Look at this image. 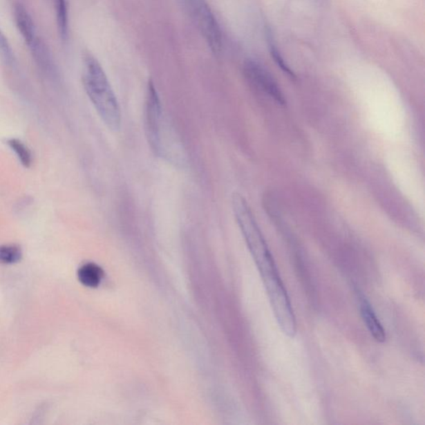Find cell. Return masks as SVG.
Instances as JSON below:
<instances>
[{
	"instance_id": "9c48e42d",
	"label": "cell",
	"mask_w": 425,
	"mask_h": 425,
	"mask_svg": "<svg viewBox=\"0 0 425 425\" xmlns=\"http://www.w3.org/2000/svg\"><path fill=\"white\" fill-rule=\"evenodd\" d=\"M8 147L13 151L21 163L22 166L26 168H30L32 164V152L26 144L22 140L16 138H10L6 140Z\"/></svg>"
},
{
	"instance_id": "8992f818",
	"label": "cell",
	"mask_w": 425,
	"mask_h": 425,
	"mask_svg": "<svg viewBox=\"0 0 425 425\" xmlns=\"http://www.w3.org/2000/svg\"><path fill=\"white\" fill-rule=\"evenodd\" d=\"M359 301H360L359 304H360L362 319L364 321L367 328H368L371 336L378 342L385 341L386 339L385 329H384L381 321H379L377 314H375L370 303L363 295L359 296Z\"/></svg>"
},
{
	"instance_id": "4fadbf2b",
	"label": "cell",
	"mask_w": 425,
	"mask_h": 425,
	"mask_svg": "<svg viewBox=\"0 0 425 425\" xmlns=\"http://www.w3.org/2000/svg\"><path fill=\"white\" fill-rule=\"evenodd\" d=\"M0 57L6 64H13L15 62V55L13 50L6 39L3 35L1 30H0Z\"/></svg>"
},
{
	"instance_id": "52a82bcc",
	"label": "cell",
	"mask_w": 425,
	"mask_h": 425,
	"mask_svg": "<svg viewBox=\"0 0 425 425\" xmlns=\"http://www.w3.org/2000/svg\"><path fill=\"white\" fill-rule=\"evenodd\" d=\"M15 18L20 35H22L28 46L30 47L39 37L37 36L34 20H32L26 8L22 6L21 3H17L15 6Z\"/></svg>"
},
{
	"instance_id": "30bf717a",
	"label": "cell",
	"mask_w": 425,
	"mask_h": 425,
	"mask_svg": "<svg viewBox=\"0 0 425 425\" xmlns=\"http://www.w3.org/2000/svg\"><path fill=\"white\" fill-rule=\"evenodd\" d=\"M57 28L61 39L66 40L68 36V7L67 0H56Z\"/></svg>"
},
{
	"instance_id": "277c9868",
	"label": "cell",
	"mask_w": 425,
	"mask_h": 425,
	"mask_svg": "<svg viewBox=\"0 0 425 425\" xmlns=\"http://www.w3.org/2000/svg\"><path fill=\"white\" fill-rule=\"evenodd\" d=\"M145 126L148 142L155 155H164L162 143V106L154 82L149 81L147 85Z\"/></svg>"
},
{
	"instance_id": "ba28073f",
	"label": "cell",
	"mask_w": 425,
	"mask_h": 425,
	"mask_svg": "<svg viewBox=\"0 0 425 425\" xmlns=\"http://www.w3.org/2000/svg\"><path fill=\"white\" fill-rule=\"evenodd\" d=\"M78 279L82 284L88 287H96L103 278L102 268L95 263H86L77 272Z\"/></svg>"
},
{
	"instance_id": "7a4b0ae2",
	"label": "cell",
	"mask_w": 425,
	"mask_h": 425,
	"mask_svg": "<svg viewBox=\"0 0 425 425\" xmlns=\"http://www.w3.org/2000/svg\"><path fill=\"white\" fill-rule=\"evenodd\" d=\"M232 207L235 220L245 237L260 274L266 275L278 270L274 259L268 249L265 238L260 230L249 204L240 193H234Z\"/></svg>"
},
{
	"instance_id": "3957f363",
	"label": "cell",
	"mask_w": 425,
	"mask_h": 425,
	"mask_svg": "<svg viewBox=\"0 0 425 425\" xmlns=\"http://www.w3.org/2000/svg\"><path fill=\"white\" fill-rule=\"evenodd\" d=\"M208 46L218 55L222 48V32L216 16L205 0H181Z\"/></svg>"
},
{
	"instance_id": "5b68a950",
	"label": "cell",
	"mask_w": 425,
	"mask_h": 425,
	"mask_svg": "<svg viewBox=\"0 0 425 425\" xmlns=\"http://www.w3.org/2000/svg\"><path fill=\"white\" fill-rule=\"evenodd\" d=\"M243 75L256 89L260 91L279 105L286 104V99L278 84L267 70L254 60H247L243 64Z\"/></svg>"
},
{
	"instance_id": "7c38bea8",
	"label": "cell",
	"mask_w": 425,
	"mask_h": 425,
	"mask_svg": "<svg viewBox=\"0 0 425 425\" xmlns=\"http://www.w3.org/2000/svg\"><path fill=\"white\" fill-rule=\"evenodd\" d=\"M21 247L17 245L0 246V263L15 264L22 259Z\"/></svg>"
},
{
	"instance_id": "8fae6325",
	"label": "cell",
	"mask_w": 425,
	"mask_h": 425,
	"mask_svg": "<svg viewBox=\"0 0 425 425\" xmlns=\"http://www.w3.org/2000/svg\"><path fill=\"white\" fill-rule=\"evenodd\" d=\"M266 36L268 48H270L272 57L275 61L276 65H278V67L283 70V72L287 74L288 76L292 78H295L294 73L292 71L290 67H288V65L285 63V61H284L283 56L281 55L278 48H276L274 37H272V32L270 30L266 31Z\"/></svg>"
},
{
	"instance_id": "6da1fadb",
	"label": "cell",
	"mask_w": 425,
	"mask_h": 425,
	"mask_svg": "<svg viewBox=\"0 0 425 425\" xmlns=\"http://www.w3.org/2000/svg\"><path fill=\"white\" fill-rule=\"evenodd\" d=\"M82 84L90 101L105 125L117 131L121 128L122 113L114 91L104 70L93 55H85Z\"/></svg>"
}]
</instances>
